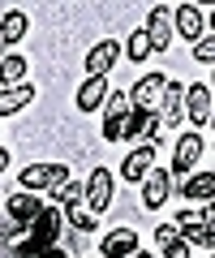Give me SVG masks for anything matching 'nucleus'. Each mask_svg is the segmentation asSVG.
Masks as SVG:
<instances>
[{
  "label": "nucleus",
  "instance_id": "f257e3e1",
  "mask_svg": "<svg viewBox=\"0 0 215 258\" xmlns=\"http://www.w3.org/2000/svg\"><path fill=\"white\" fill-rule=\"evenodd\" d=\"M69 185V168L65 164H30L22 168V189L35 194V189H60Z\"/></svg>",
  "mask_w": 215,
  "mask_h": 258
},
{
  "label": "nucleus",
  "instance_id": "f03ea898",
  "mask_svg": "<svg viewBox=\"0 0 215 258\" xmlns=\"http://www.w3.org/2000/svg\"><path fill=\"white\" fill-rule=\"evenodd\" d=\"M125 125H129V95L112 91V99L103 103V138H108V142L125 138Z\"/></svg>",
  "mask_w": 215,
  "mask_h": 258
},
{
  "label": "nucleus",
  "instance_id": "7ed1b4c3",
  "mask_svg": "<svg viewBox=\"0 0 215 258\" xmlns=\"http://www.w3.org/2000/svg\"><path fill=\"white\" fill-rule=\"evenodd\" d=\"M198 155H202V134H198V129L181 134L177 151H172V176H189V172H194V164H198Z\"/></svg>",
  "mask_w": 215,
  "mask_h": 258
},
{
  "label": "nucleus",
  "instance_id": "20e7f679",
  "mask_svg": "<svg viewBox=\"0 0 215 258\" xmlns=\"http://www.w3.org/2000/svg\"><path fill=\"white\" fill-rule=\"evenodd\" d=\"M155 168V138H147V142H138V147L125 155V164H121V176L125 181H147V172Z\"/></svg>",
  "mask_w": 215,
  "mask_h": 258
},
{
  "label": "nucleus",
  "instance_id": "39448f33",
  "mask_svg": "<svg viewBox=\"0 0 215 258\" xmlns=\"http://www.w3.org/2000/svg\"><path fill=\"white\" fill-rule=\"evenodd\" d=\"M164 91H168V78H164V74H147V78L133 82L129 103H133V108H142V112H151L159 99H164Z\"/></svg>",
  "mask_w": 215,
  "mask_h": 258
},
{
  "label": "nucleus",
  "instance_id": "423d86ee",
  "mask_svg": "<svg viewBox=\"0 0 215 258\" xmlns=\"http://www.w3.org/2000/svg\"><path fill=\"white\" fill-rule=\"evenodd\" d=\"M168 194H172V172L151 168L147 181H142V207H147V211H159V207L168 203Z\"/></svg>",
  "mask_w": 215,
  "mask_h": 258
},
{
  "label": "nucleus",
  "instance_id": "0eeeda50",
  "mask_svg": "<svg viewBox=\"0 0 215 258\" xmlns=\"http://www.w3.org/2000/svg\"><path fill=\"white\" fill-rule=\"evenodd\" d=\"M121 52H125V47L116 43V39H99V43L86 52V78H108V69L116 64Z\"/></svg>",
  "mask_w": 215,
  "mask_h": 258
},
{
  "label": "nucleus",
  "instance_id": "6e6552de",
  "mask_svg": "<svg viewBox=\"0 0 215 258\" xmlns=\"http://www.w3.org/2000/svg\"><path fill=\"white\" fill-rule=\"evenodd\" d=\"M172 30H177V22H172V9H168V5H155V9L147 13V35H151V43H155V52H168Z\"/></svg>",
  "mask_w": 215,
  "mask_h": 258
},
{
  "label": "nucleus",
  "instance_id": "1a4fd4ad",
  "mask_svg": "<svg viewBox=\"0 0 215 258\" xmlns=\"http://www.w3.org/2000/svg\"><path fill=\"white\" fill-rule=\"evenodd\" d=\"M177 232L189 241V245H206V249H215V228H206L202 211H181V215H177Z\"/></svg>",
  "mask_w": 215,
  "mask_h": 258
},
{
  "label": "nucleus",
  "instance_id": "9d476101",
  "mask_svg": "<svg viewBox=\"0 0 215 258\" xmlns=\"http://www.w3.org/2000/svg\"><path fill=\"white\" fill-rule=\"evenodd\" d=\"M86 207H91L95 215L112 207V172H108V168H95V172L86 176Z\"/></svg>",
  "mask_w": 215,
  "mask_h": 258
},
{
  "label": "nucleus",
  "instance_id": "9b49d317",
  "mask_svg": "<svg viewBox=\"0 0 215 258\" xmlns=\"http://www.w3.org/2000/svg\"><path fill=\"white\" fill-rule=\"evenodd\" d=\"M185 120L189 125H206L211 120V86L206 82L185 86Z\"/></svg>",
  "mask_w": 215,
  "mask_h": 258
},
{
  "label": "nucleus",
  "instance_id": "f8f14e48",
  "mask_svg": "<svg viewBox=\"0 0 215 258\" xmlns=\"http://www.w3.org/2000/svg\"><path fill=\"white\" fill-rule=\"evenodd\" d=\"M138 254V232L133 228H112L99 241V258H133Z\"/></svg>",
  "mask_w": 215,
  "mask_h": 258
},
{
  "label": "nucleus",
  "instance_id": "ddd939ff",
  "mask_svg": "<svg viewBox=\"0 0 215 258\" xmlns=\"http://www.w3.org/2000/svg\"><path fill=\"white\" fill-rule=\"evenodd\" d=\"M172 22H177L181 39H194V43H202V26H206V18H202V9H198V5H181V9H172Z\"/></svg>",
  "mask_w": 215,
  "mask_h": 258
},
{
  "label": "nucleus",
  "instance_id": "4468645a",
  "mask_svg": "<svg viewBox=\"0 0 215 258\" xmlns=\"http://www.w3.org/2000/svg\"><path fill=\"white\" fill-rule=\"evenodd\" d=\"M108 103V78H86L78 86V112H99Z\"/></svg>",
  "mask_w": 215,
  "mask_h": 258
},
{
  "label": "nucleus",
  "instance_id": "2eb2a0df",
  "mask_svg": "<svg viewBox=\"0 0 215 258\" xmlns=\"http://www.w3.org/2000/svg\"><path fill=\"white\" fill-rule=\"evenodd\" d=\"M43 203H39V194H13L9 198V220L13 224H35Z\"/></svg>",
  "mask_w": 215,
  "mask_h": 258
},
{
  "label": "nucleus",
  "instance_id": "dca6fc26",
  "mask_svg": "<svg viewBox=\"0 0 215 258\" xmlns=\"http://www.w3.org/2000/svg\"><path fill=\"white\" fill-rule=\"evenodd\" d=\"M159 120L181 129V120H185V86L181 82H168V91H164V116Z\"/></svg>",
  "mask_w": 215,
  "mask_h": 258
},
{
  "label": "nucleus",
  "instance_id": "f3484780",
  "mask_svg": "<svg viewBox=\"0 0 215 258\" xmlns=\"http://www.w3.org/2000/svg\"><path fill=\"white\" fill-rule=\"evenodd\" d=\"M22 35H26V13L22 9H5L0 13V43H5V52H9Z\"/></svg>",
  "mask_w": 215,
  "mask_h": 258
},
{
  "label": "nucleus",
  "instance_id": "a211bd4d",
  "mask_svg": "<svg viewBox=\"0 0 215 258\" xmlns=\"http://www.w3.org/2000/svg\"><path fill=\"white\" fill-rule=\"evenodd\" d=\"M164 125V120L155 116V112H142V108H133L129 112V125H125V138H155V129Z\"/></svg>",
  "mask_w": 215,
  "mask_h": 258
},
{
  "label": "nucleus",
  "instance_id": "6ab92c4d",
  "mask_svg": "<svg viewBox=\"0 0 215 258\" xmlns=\"http://www.w3.org/2000/svg\"><path fill=\"white\" fill-rule=\"evenodd\" d=\"M181 194L194 198V203H211L215 198V172H194L185 185H181Z\"/></svg>",
  "mask_w": 215,
  "mask_h": 258
},
{
  "label": "nucleus",
  "instance_id": "aec40b11",
  "mask_svg": "<svg viewBox=\"0 0 215 258\" xmlns=\"http://www.w3.org/2000/svg\"><path fill=\"white\" fill-rule=\"evenodd\" d=\"M30 99H35V86H26V82H22V86H5V95H0V116L9 120L13 112L26 108Z\"/></svg>",
  "mask_w": 215,
  "mask_h": 258
},
{
  "label": "nucleus",
  "instance_id": "412c9836",
  "mask_svg": "<svg viewBox=\"0 0 215 258\" xmlns=\"http://www.w3.org/2000/svg\"><path fill=\"white\" fill-rule=\"evenodd\" d=\"M30 228H35V237L43 241V245H52V241H56V232H60V215L52 211V207H43V211H39V220L30 224Z\"/></svg>",
  "mask_w": 215,
  "mask_h": 258
},
{
  "label": "nucleus",
  "instance_id": "4be33fe9",
  "mask_svg": "<svg viewBox=\"0 0 215 258\" xmlns=\"http://www.w3.org/2000/svg\"><path fill=\"white\" fill-rule=\"evenodd\" d=\"M151 52H155V43H151L147 26H142V30H133V35H129V43H125V56H129V60H147Z\"/></svg>",
  "mask_w": 215,
  "mask_h": 258
},
{
  "label": "nucleus",
  "instance_id": "5701e85b",
  "mask_svg": "<svg viewBox=\"0 0 215 258\" xmlns=\"http://www.w3.org/2000/svg\"><path fill=\"white\" fill-rule=\"evenodd\" d=\"M0 74H5V86H22V78H26V60H22L18 52H5Z\"/></svg>",
  "mask_w": 215,
  "mask_h": 258
},
{
  "label": "nucleus",
  "instance_id": "b1692460",
  "mask_svg": "<svg viewBox=\"0 0 215 258\" xmlns=\"http://www.w3.org/2000/svg\"><path fill=\"white\" fill-rule=\"evenodd\" d=\"M65 220L74 224L78 232H95V228H99V224H95V215L82 211V203H69V207H65Z\"/></svg>",
  "mask_w": 215,
  "mask_h": 258
},
{
  "label": "nucleus",
  "instance_id": "393cba45",
  "mask_svg": "<svg viewBox=\"0 0 215 258\" xmlns=\"http://www.w3.org/2000/svg\"><path fill=\"white\" fill-rule=\"evenodd\" d=\"M52 194H56V198H60V203H86V185H78V181H69V185H60V189H52Z\"/></svg>",
  "mask_w": 215,
  "mask_h": 258
},
{
  "label": "nucleus",
  "instance_id": "a878e982",
  "mask_svg": "<svg viewBox=\"0 0 215 258\" xmlns=\"http://www.w3.org/2000/svg\"><path fill=\"white\" fill-rule=\"evenodd\" d=\"M159 249H164V258H194V245H189L185 237L168 241V245H159Z\"/></svg>",
  "mask_w": 215,
  "mask_h": 258
},
{
  "label": "nucleus",
  "instance_id": "bb28decb",
  "mask_svg": "<svg viewBox=\"0 0 215 258\" xmlns=\"http://www.w3.org/2000/svg\"><path fill=\"white\" fill-rule=\"evenodd\" d=\"M194 56H198L202 64H215V39H202V43L194 47Z\"/></svg>",
  "mask_w": 215,
  "mask_h": 258
},
{
  "label": "nucleus",
  "instance_id": "cd10ccee",
  "mask_svg": "<svg viewBox=\"0 0 215 258\" xmlns=\"http://www.w3.org/2000/svg\"><path fill=\"white\" fill-rule=\"evenodd\" d=\"M177 237H181L177 224H159V228H155V241H159V245H168V241H177Z\"/></svg>",
  "mask_w": 215,
  "mask_h": 258
},
{
  "label": "nucleus",
  "instance_id": "c85d7f7f",
  "mask_svg": "<svg viewBox=\"0 0 215 258\" xmlns=\"http://www.w3.org/2000/svg\"><path fill=\"white\" fill-rule=\"evenodd\" d=\"M202 220H206V228H215V198L202 207Z\"/></svg>",
  "mask_w": 215,
  "mask_h": 258
},
{
  "label": "nucleus",
  "instance_id": "c756f323",
  "mask_svg": "<svg viewBox=\"0 0 215 258\" xmlns=\"http://www.w3.org/2000/svg\"><path fill=\"white\" fill-rule=\"evenodd\" d=\"M206 22H211V26H215V9H211V18H206Z\"/></svg>",
  "mask_w": 215,
  "mask_h": 258
},
{
  "label": "nucleus",
  "instance_id": "7c9ffc66",
  "mask_svg": "<svg viewBox=\"0 0 215 258\" xmlns=\"http://www.w3.org/2000/svg\"><path fill=\"white\" fill-rule=\"evenodd\" d=\"M206 125H215V112H211V120H206Z\"/></svg>",
  "mask_w": 215,
  "mask_h": 258
},
{
  "label": "nucleus",
  "instance_id": "2f4dec72",
  "mask_svg": "<svg viewBox=\"0 0 215 258\" xmlns=\"http://www.w3.org/2000/svg\"><path fill=\"white\" fill-rule=\"evenodd\" d=\"M133 258H151V254H133Z\"/></svg>",
  "mask_w": 215,
  "mask_h": 258
},
{
  "label": "nucleus",
  "instance_id": "473e14b6",
  "mask_svg": "<svg viewBox=\"0 0 215 258\" xmlns=\"http://www.w3.org/2000/svg\"><path fill=\"white\" fill-rule=\"evenodd\" d=\"M206 86H215V78H211V82H206Z\"/></svg>",
  "mask_w": 215,
  "mask_h": 258
}]
</instances>
